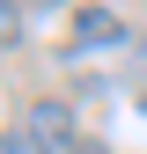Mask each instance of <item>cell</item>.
I'll return each instance as SVG.
<instances>
[{
    "instance_id": "1",
    "label": "cell",
    "mask_w": 147,
    "mask_h": 154,
    "mask_svg": "<svg viewBox=\"0 0 147 154\" xmlns=\"http://www.w3.org/2000/svg\"><path fill=\"white\" fill-rule=\"evenodd\" d=\"M22 154H81V132H74V110L37 95L22 110Z\"/></svg>"
},
{
    "instance_id": "2",
    "label": "cell",
    "mask_w": 147,
    "mask_h": 154,
    "mask_svg": "<svg viewBox=\"0 0 147 154\" xmlns=\"http://www.w3.org/2000/svg\"><path fill=\"white\" fill-rule=\"evenodd\" d=\"M66 44L74 51H103V44H125V22L110 8H81L74 15V29H66Z\"/></svg>"
},
{
    "instance_id": "3",
    "label": "cell",
    "mask_w": 147,
    "mask_h": 154,
    "mask_svg": "<svg viewBox=\"0 0 147 154\" xmlns=\"http://www.w3.org/2000/svg\"><path fill=\"white\" fill-rule=\"evenodd\" d=\"M15 29H22L15 22V0H0V44H15Z\"/></svg>"
},
{
    "instance_id": "4",
    "label": "cell",
    "mask_w": 147,
    "mask_h": 154,
    "mask_svg": "<svg viewBox=\"0 0 147 154\" xmlns=\"http://www.w3.org/2000/svg\"><path fill=\"white\" fill-rule=\"evenodd\" d=\"M81 154H110V147H81Z\"/></svg>"
},
{
    "instance_id": "5",
    "label": "cell",
    "mask_w": 147,
    "mask_h": 154,
    "mask_svg": "<svg viewBox=\"0 0 147 154\" xmlns=\"http://www.w3.org/2000/svg\"><path fill=\"white\" fill-rule=\"evenodd\" d=\"M0 51H8V44H0Z\"/></svg>"
}]
</instances>
